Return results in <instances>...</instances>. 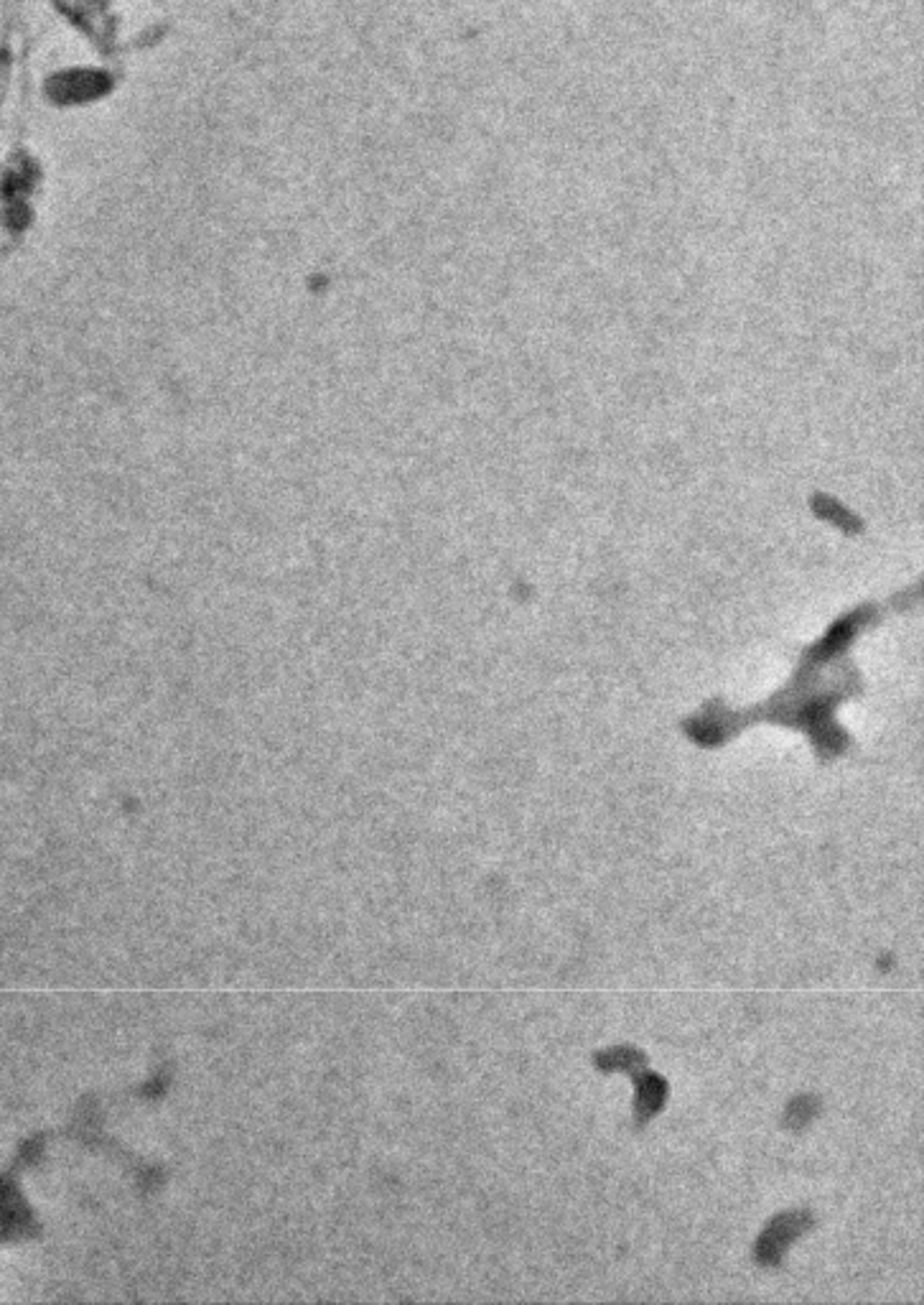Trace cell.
I'll use <instances>...</instances> for the list:
<instances>
[{
  "label": "cell",
  "mask_w": 924,
  "mask_h": 1305,
  "mask_svg": "<svg viewBox=\"0 0 924 1305\" xmlns=\"http://www.w3.org/2000/svg\"><path fill=\"white\" fill-rule=\"evenodd\" d=\"M810 1226V1216L797 1212V1214H785L779 1216L777 1221H772L764 1237L760 1239V1247H756V1257L764 1265H777L782 1251L787 1249V1244L792 1239H797L799 1234Z\"/></svg>",
  "instance_id": "1"
},
{
  "label": "cell",
  "mask_w": 924,
  "mask_h": 1305,
  "mask_svg": "<svg viewBox=\"0 0 924 1305\" xmlns=\"http://www.w3.org/2000/svg\"><path fill=\"white\" fill-rule=\"evenodd\" d=\"M665 1082L660 1076H642L637 1082V1099H635V1109H637V1119L644 1122L647 1117H653L655 1112H660V1107L665 1105Z\"/></svg>",
  "instance_id": "2"
}]
</instances>
